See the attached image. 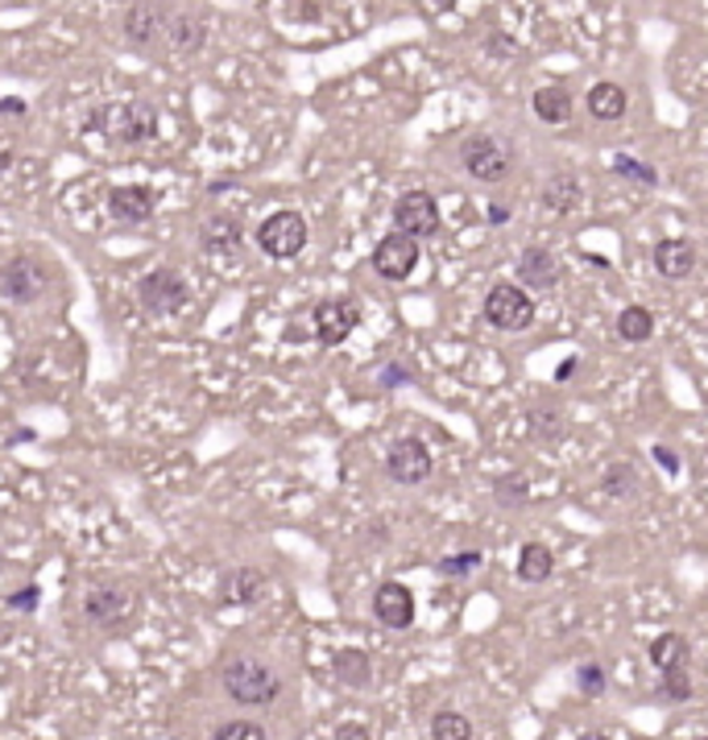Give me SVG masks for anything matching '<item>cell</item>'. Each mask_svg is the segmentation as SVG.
<instances>
[{
	"label": "cell",
	"instance_id": "cell-1",
	"mask_svg": "<svg viewBox=\"0 0 708 740\" xmlns=\"http://www.w3.org/2000/svg\"><path fill=\"white\" fill-rule=\"evenodd\" d=\"M87 128L105 133L112 145H149L162 128V116L158 108L146 100H117V103H100L91 116H87Z\"/></svg>",
	"mask_w": 708,
	"mask_h": 740
},
{
	"label": "cell",
	"instance_id": "cell-2",
	"mask_svg": "<svg viewBox=\"0 0 708 740\" xmlns=\"http://www.w3.org/2000/svg\"><path fill=\"white\" fill-rule=\"evenodd\" d=\"M220 682H224L229 700H236L241 707H266L282 695V679L257 658H232L220 670Z\"/></svg>",
	"mask_w": 708,
	"mask_h": 740
},
{
	"label": "cell",
	"instance_id": "cell-3",
	"mask_svg": "<svg viewBox=\"0 0 708 740\" xmlns=\"http://www.w3.org/2000/svg\"><path fill=\"white\" fill-rule=\"evenodd\" d=\"M137 303H142L149 314H158V319H170V314H179V310L191 303L187 278H183L179 269H170V266L149 269L146 278L137 282Z\"/></svg>",
	"mask_w": 708,
	"mask_h": 740
},
{
	"label": "cell",
	"instance_id": "cell-4",
	"mask_svg": "<svg viewBox=\"0 0 708 740\" xmlns=\"http://www.w3.org/2000/svg\"><path fill=\"white\" fill-rule=\"evenodd\" d=\"M170 9L158 0H133L125 9V41L137 54H158L167 50Z\"/></svg>",
	"mask_w": 708,
	"mask_h": 740
},
{
	"label": "cell",
	"instance_id": "cell-5",
	"mask_svg": "<svg viewBox=\"0 0 708 740\" xmlns=\"http://www.w3.org/2000/svg\"><path fill=\"white\" fill-rule=\"evenodd\" d=\"M257 245L273 261H291L307 248V220L298 211H273L270 220L257 227Z\"/></svg>",
	"mask_w": 708,
	"mask_h": 740
},
{
	"label": "cell",
	"instance_id": "cell-6",
	"mask_svg": "<svg viewBox=\"0 0 708 740\" xmlns=\"http://www.w3.org/2000/svg\"><path fill=\"white\" fill-rule=\"evenodd\" d=\"M46 289H50V269L38 257L22 252V257L0 266V294L9 303H38Z\"/></svg>",
	"mask_w": 708,
	"mask_h": 740
},
{
	"label": "cell",
	"instance_id": "cell-7",
	"mask_svg": "<svg viewBox=\"0 0 708 740\" xmlns=\"http://www.w3.org/2000/svg\"><path fill=\"white\" fill-rule=\"evenodd\" d=\"M485 319L498 331H526L535 323V303H530L526 289L501 282V286H493L489 298H485Z\"/></svg>",
	"mask_w": 708,
	"mask_h": 740
},
{
	"label": "cell",
	"instance_id": "cell-8",
	"mask_svg": "<svg viewBox=\"0 0 708 740\" xmlns=\"http://www.w3.org/2000/svg\"><path fill=\"white\" fill-rule=\"evenodd\" d=\"M460 158H464V170H468L477 183H501V178L510 174V162H514V153H510L498 137H489V133L468 137L464 149H460Z\"/></svg>",
	"mask_w": 708,
	"mask_h": 740
},
{
	"label": "cell",
	"instance_id": "cell-9",
	"mask_svg": "<svg viewBox=\"0 0 708 740\" xmlns=\"http://www.w3.org/2000/svg\"><path fill=\"white\" fill-rule=\"evenodd\" d=\"M418 266V240L411 232H390L374 248V269L386 282H406Z\"/></svg>",
	"mask_w": 708,
	"mask_h": 740
},
{
	"label": "cell",
	"instance_id": "cell-10",
	"mask_svg": "<svg viewBox=\"0 0 708 740\" xmlns=\"http://www.w3.org/2000/svg\"><path fill=\"white\" fill-rule=\"evenodd\" d=\"M312 323H315V340L328 344V348H335V344H344V340L356 331V323H361V307H356L353 298H328V303L315 307Z\"/></svg>",
	"mask_w": 708,
	"mask_h": 740
},
{
	"label": "cell",
	"instance_id": "cell-11",
	"mask_svg": "<svg viewBox=\"0 0 708 740\" xmlns=\"http://www.w3.org/2000/svg\"><path fill=\"white\" fill-rule=\"evenodd\" d=\"M133 608H137L133 592H129V588H117V583H100V588H91L84 596V617L91 620V625H105V629L125 625V620L133 617Z\"/></svg>",
	"mask_w": 708,
	"mask_h": 740
},
{
	"label": "cell",
	"instance_id": "cell-12",
	"mask_svg": "<svg viewBox=\"0 0 708 740\" xmlns=\"http://www.w3.org/2000/svg\"><path fill=\"white\" fill-rule=\"evenodd\" d=\"M394 227L398 232H411L415 240H427L439 232V203L427 190H406L394 203Z\"/></svg>",
	"mask_w": 708,
	"mask_h": 740
},
{
	"label": "cell",
	"instance_id": "cell-13",
	"mask_svg": "<svg viewBox=\"0 0 708 740\" xmlns=\"http://www.w3.org/2000/svg\"><path fill=\"white\" fill-rule=\"evenodd\" d=\"M154 211H158V190H154V186L129 183L108 190V215H112L117 224H146Z\"/></svg>",
	"mask_w": 708,
	"mask_h": 740
},
{
	"label": "cell",
	"instance_id": "cell-14",
	"mask_svg": "<svg viewBox=\"0 0 708 740\" xmlns=\"http://www.w3.org/2000/svg\"><path fill=\"white\" fill-rule=\"evenodd\" d=\"M386 468L398 484H423L431 476V452H427L423 439H398L386 455Z\"/></svg>",
	"mask_w": 708,
	"mask_h": 740
},
{
	"label": "cell",
	"instance_id": "cell-15",
	"mask_svg": "<svg viewBox=\"0 0 708 740\" xmlns=\"http://www.w3.org/2000/svg\"><path fill=\"white\" fill-rule=\"evenodd\" d=\"M374 617L386 625V629H411L415 625V596H411V588H402V583H381L374 592Z\"/></svg>",
	"mask_w": 708,
	"mask_h": 740
},
{
	"label": "cell",
	"instance_id": "cell-16",
	"mask_svg": "<svg viewBox=\"0 0 708 740\" xmlns=\"http://www.w3.org/2000/svg\"><path fill=\"white\" fill-rule=\"evenodd\" d=\"M199 245L211 257H236L241 245H245V227L236 215H211L208 224L199 227Z\"/></svg>",
	"mask_w": 708,
	"mask_h": 740
},
{
	"label": "cell",
	"instance_id": "cell-17",
	"mask_svg": "<svg viewBox=\"0 0 708 740\" xmlns=\"http://www.w3.org/2000/svg\"><path fill=\"white\" fill-rule=\"evenodd\" d=\"M204 41H208V25L195 17V13H174V17H170V29H167L170 54L191 59V54H199V50H204Z\"/></svg>",
	"mask_w": 708,
	"mask_h": 740
},
{
	"label": "cell",
	"instance_id": "cell-18",
	"mask_svg": "<svg viewBox=\"0 0 708 740\" xmlns=\"http://www.w3.org/2000/svg\"><path fill=\"white\" fill-rule=\"evenodd\" d=\"M518 278L535 289H556L560 286V278H563V269L547 248H526V252L518 257Z\"/></svg>",
	"mask_w": 708,
	"mask_h": 740
},
{
	"label": "cell",
	"instance_id": "cell-19",
	"mask_svg": "<svg viewBox=\"0 0 708 740\" xmlns=\"http://www.w3.org/2000/svg\"><path fill=\"white\" fill-rule=\"evenodd\" d=\"M655 269L671 278V282H684L692 278V269H696V245L692 240H659L655 245Z\"/></svg>",
	"mask_w": 708,
	"mask_h": 740
},
{
	"label": "cell",
	"instance_id": "cell-20",
	"mask_svg": "<svg viewBox=\"0 0 708 740\" xmlns=\"http://www.w3.org/2000/svg\"><path fill=\"white\" fill-rule=\"evenodd\" d=\"M220 588H224V600H229V604H257V600H261V588H266V576L253 571V567H236V571H229V576L220 579Z\"/></svg>",
	"mask_w": 708,
	"mask_h": 740
},
{
	"label": "cell",
	"instance_id": "cell-21",
	"mask_svg": "<svg viewBox=\"0 0 708 740\" xmlns=\"http://www.w3.org/2000/svg\"><path fill=\"white\" fill-rule=\"evenodd\" d=\"M530 108H535V116H539L542 124H567L572 121V96H567L563 87H539V91H535V100H530Z\"/></svg>",
	"mask_w": 708,
	"mask_h": 740
},
{
	"label": "cell",
	"instance_id": "cell-22",
	"mask_svg": "<svg viewBox=\"0 0 708 740\" xmlns=\"http://www.w3.org/2000/svg\"><path fill=\"white\" fill-rule=\"evenodd\" d=\"M630 100H625V91L618 83H597L593 91H588V112L597 116V121H622Z\"/></svg>",
	"mask_w": 708,
	"mask_h": 740
},
{
	"label": "cell",
	"instance_id": "cell-23",
	"mask_svg": "<svg viewBox=\"0 0 708 740\" xmlns=\"http://www.w3.org/2000/svg\"><path fill=\"white\" fill-rule=\"evenodd\" d=\"M542 203L551 207L556 215H567V211H576V203H581V183H576L572 174H556L551 183L542 186Z\"/></svg>",
	"mask_w": 708,
	"mask_h": 740
},
{
	"label": "cell",
	"instance_id": "cell-24",
	"mask_svg": "<svg viewBox=\"0 0 708 740\" xmlns=\"http://www.w3.org/2000/svg\"><path fill=\"white\" fill-rule=\"evenodd\" d=\"M650 666H655V670L687 666V638H680V633H663V638L650 641Z\"/></svg>",
	"mask_w": 708,
	"mask_h": 740
},
{
	"label": "cell",
	"instance_id": "cell-25",
	"mask_svg": "<svg viewBox=\"0 0 708 740\" xmlns=\"http://www.w3.org/2000/svg\"><path fill=\"white\" fill-rule=\"evenodd\" d=\"M618 335H622L625 344H643V340L655 335V314L646 307H625L618 314Z\"/></svg>",
	"mask_w": 708,
	"mask_h": 740
},
{
	"label": "cell",
	"instance_id": "cell-26",
	"mask_svg": "<svg viewBox=\"0 0 708 740\" xmlns=\"http://www.w3.org/2000/svg\"><path fill=\"white\" fill-rule=\"evenodd\" d=\"M551 571H556V558H551V551H547V546H539V542H530V546L522 551V558H518V576L526 579V583H542V579H551Z\"/></svg>",
	"mask_w": 708,
	"mask_h": 740
},
{
	"label": "cell",
	"instance_id": "cell-27",
	"mask_svg": "<svg viewBox=\"0 0 708 740\" xmlns=\"http://www.w3.org/2000/svg\"><path fill=\"white\" fill-rule=\"evenodd\" d=\"M335 675L349 682V687H365L369 682V658L361 650H340L335 654Z\"/></svg>",
	"mask_w": 708,
	"mask_h": 740
},
{
	"label": "cell",
	"instance_id": "cell-28",
	"mask_svg": "<svg viewBox=\"0 0 708 740\" xmlns=\"http://www.w3.org/2000/svg\"><path fill=\"white\" fill-rule=\"evenodd\" d=\"M431 737L436 740H468L473 737V724L464 720L460 712H439L431 720Z\"/></svg>",
	"mask_w": 708,
	"mask_h": 740
},
{
	"label": "cell",
	"instance_id": "cell-29",
	"mask_svg": "<svg viewBox=\"0 0 708 740\" xmlns=\"http://www.w3.org/2000/svg\"><path fill=\"white\" fill-rule=\"evenodd\" d=\"M605 493L609 496H630L634 489H638V476H634V468L630 464H613L609 472H605Z\"/></svg>",
	"mask_w": 708,
	"mask_h": 740
},
{
	"label": "cell",
	"instance_id": "cell-30",
	"mask_svg": "<svg viewBox=\"0 0 708 740\" xmlns=\"http://www.w3.org/2000/svg\"><path fill=\"white\" fill-rule=\"evenodd\" d=\"M663 695L675 703L692 700V679H687V666H671L663 670Z\"/></svg>",
	"mask_w": 708,
	"mask_h": 740
},
{
	"label": "cell",
	"instance_id": "cell-31",
	"mask_svg": "<svg viewBox=\"0 0 708 740\" xmlns=\"http://www.w3.org/2000/svg\"><path fill=\"white\" fill-rule=\"evenodd\" d=\"M613 174H622V178H634L638 186H655V170L643 162H634V158H613Z\"/></svg>",
	"mask_w": 708,
	"mask_h": 740
},
{
	"label": "cell",
	"instance_id": "cell-32",
	"mask_svg": "<svg viewBox=\"0 0 708 740\" xmlns=\"http://www.w3.org/2000/svg\"><path fill=\"white\" fill-rule=\"evenodd\" d=\"M480 567V555L477 551H460L456 558H443V563H439V576H468V571H477Z\"/></svg>",
	"mask_w": 708,
	"mask_h": 740
},
{
	"label": "cell",
	"instance_id": "cell-33",
	"mask_svg": "<svg viewBox=\"0 0 708 740\" xmlns=\"http://www.w3.org/2000/svg\"><path fill=\"white\" fill-rule=\"evenodd\" d=\"M211 737L216 740H266V728H261V724H220Z\"/></svg>",
	"mask_w": 708,
	"mask_h": 740
},
{
	"label": "cell",
	"instance_id": "cell-34",
	"mask_svg": "<svg viewBox=\"0 0 708 740\" xmlns=\"http://www.w3.org/2000/svg\"><path fill=\"white\" fill-rule=\"evenodd\" d=\"M576 682H581L584 695H601V691H605V670H601V666H593V662H584L581 670H576Z\"/></svg>",
	"mask_w": 708,
	"mask_h": 740
},
{
	"label": "cell",
	"instance_id": "cell-35",
	"mask_svg": "<svg viewBox=\"0 0 708 740\" xmlns=\"http://www.w3.org/2000/svg\"><path fill=\"white\" fill-rule=\"evenodd\" d=\"M38 600H42V588H34V583H29V588H22V592L4 596V604H9V608H17V613H34V608H38Z\"/></svg>",
	"mask_w": 708,
	"mask_h": 740
},
{
	"label": "cell",
	"instance_id": "cell-36",
	"mask_svg": "<svg viewBox=\"0 0 708 740\" xmlns=\"http://www.w3.org/2000/svg\"><path fill=\"white\" fill-rule=\"evenodd\" d=\"M526 484H522V480H501L498 484V501L501 505H526Z\"/></svg>",
	"mask_w": 708,
	"mask_h": 740
},
{
	"label": "cell",
	"instance_id": "cell-37",
	"mask_svg": "<svg viewBox=\"0 0 708 740\" xmlns=\"http://www.w3.org/2000/svg\"><path fill=\"white\" fill-rule=\"evenodd\" d=\"M0 116H17V121H22V116H29V103L9 96V100H0Z\"/></svg>",
	"mask_w": 708,
	"mask_h": 740
},
{
	"label": "cell",
	"instance_id": "cell-38",
	"mask_svg": "<svg viewBox=\"0 0 708 740\" xmlns=\"http://www.w3.org/2000/svg\"><path fill=\"white\" fill-rule=\"evenodd\" d=\"M655 459H659V468H667V472H680V455H671L667 447H655Z\"/></svg>",
	"mask_w": 708,
	"mask_h": 740
},
{
	"label": "cell",
	"instance_id": "cell-39",
	"mask_svg": "<svg viewBox=\"0 0 708 740\" xmlns=\"http://www.w3.org/2000/svg\"><path fill=\"white\" fill-rule=\"evenodd\" d=\"M489 220H493V224H505V220H510V211H505L501 203H493L489 207Z\"/></svg>",
	"mask_w": 708,
	"mask_h": 740
},
{
	"label": "cell",
	"instance_id": "cell-40",
	"mask_svg": "<svg viewBox=\"0 0 708 740\" xmlns=\"http://www.w3.org/2000/svg\"><path fill=\"white\" fill-rule=\"evenodd\" d=\"M705 468H708V459H705Z\"/></svg>",
	"mask_w": 708,
	"mask_h": 740
},
{
	"label": "cell",
	"instance_id": "cell-41",
	"mask_svg": "<svg viewBox=\"0 0 708 740\" xmlns=\"http://www.w3.org/2000/svg\"><path fill=\"white\" fill-rule=\"evenodd\" d=\"M0 567H4V563H0Z\"/></svg>",
	"mask_w": 708,
	"mask_h": 740
}]
</instances>
